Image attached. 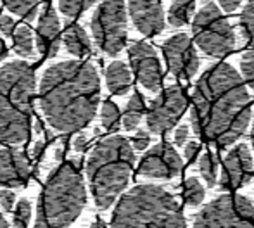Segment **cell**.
<instances>
[{
    "label": "cell",
    "instance_id": "484cf974",
    "mask_svg": "<svg viewBox=\"0 0 254 228\" xmlns=\"http://www.w3.org/2000/svg\"><path fill=\"white\" fill-rule=\"evenodd\" d=\"M101 119H102V126L107 131H116L121 124V114L120 109L114 102L111 101H104L102 108H101Z\"/></svg>",
    "mask_w": 254,
    "mask_h": 228
},
{
    "label": "cell",
    "instance_id": "74e56055",
    "mask_svg": "<svg viewBox=\"0 0 254 228\" xmlns=\"http://www.w3.org/2000/svg\"><path fill=\"white\" fill-rule=\"evenodd\" d=\"M5 56H7V49H5V45H3V42L0 40V60H2Z\"/></svg>",
    "mask_w": 254,
    "mask_h": 228
},
{
    "label": "cell",
    "instance_id": "8fae6325",
    "mask_svg": "<svg viewBox=\"0 0 254 228\" xmlns=\"http://www.w3.org/2000/svg\"><path fill=\"white\" fill-rule=\"evenodd\" d=\"M163 54L166 66L173 76L190 80L199 69V56L194 42L187 33H177L163 42Z\"/></svg>",
    "mask_w": 254,
    "mask_h": 228
},
{
    "label": "cell",
    "instance_id": "4fadbf2b",
    "mask_svg": "<svg viewBox=\"0 0 254 228\" xmlns=\"http://www.w3.org/2000/svg\"><path fill=\"white\" fill-rule=\"evenodd\" d=\"M128 59L138 83L149 92H159L163 85V67L152 45L147 42H133L128 47Z\"/></svg>",
    "mask_w": 254,
    "mask_h": 228
},
{
    "label": "cell",
    "instance_id": "52a82bcc",
    "mask_svg": "<svg viewBox=\"0 0 254 228\" xmlns=\"http://www.w3.org/2000/svg\"><path fill=\"white\" fill-rule=\"evenodd\" d=\"M192 35L197 47L211 57H225L235 49V31L220 7L207 2L192 19Z\"/></svg>",
    "mask_w": 254,
    "mask_h": 228
},
{
    "label": "cell",
    "instance_id": "83f0119b",
    "mask_svg": "<svg viewBox=\"0 0 254 228\" xmlns=\"http://www.w3.org/2000/svg\"><path fill=\"white\" fill-rule=\"evenodd\" d=\"M95 2H97V0H59V9L64 16L74 19V17L80 16L81 12L90 9Z\"/></svg>",
    "mask_w": 254,
    "mask_h": 228
},
{
    "label": "cell",
    "instance_id": "603a6c76",
    "mask_svg": "<svg viewBox=\"0 0 254 228\" xmlns=\"http://www.w3.org/2000/svg\"><path fill=\"white\" fill-rule=\"evenodd\" d=\"M12 42H14V51L21 57H30L33 56V33L28 26L19 24L16 26L12 33Z\"/></svg>",
    "mask_w": 254,
    "mask_h": 228
},
{
    "label": "cell",
    "instance_id": "277c9868",
    "mask_svg": "<svg viewBox=\"0 0 254 228\" xmlns=\"http://www.w3.org/2000/svg\"><path fill=\"white\" fill-rule=\"evenodd\" d=\"M135 152L125 137L113 135L99 142L87 159V178L99 209H109L127 188Z\"/></svg>",
    "mask_w": 254,
    "mask_h": 228
},
{
    "label": "cell",
    "instance_id": "836d02e7",
    "mask_svg": "<svg viewBox=\"0 0 254 228\" xmlns=\"http://www.w3.org/2000/svg\"><path fill=\"white\" fill-rule=\"evenodd\" d=\"M0 30L3 31L5 37H12L14 30H16V24H14L12 17L7 16V14H0Z\"/></svg>",
    "mask_w": 254,
    "mask_h": 228
},
{
    "label": "cell",
    "instance_id": "8d00e7d4",
    "mask_svg": "<svg viewBox=\"0 0 254 228\" xmlns=\"http://www.w3.org/2000/svg\"><path fill=\"white\" fill-rule=\"evenodd\" d=\"M74 151L76 152H83L85 147H87V137L85 135H80V137L74 138V144H73Z\"/></svg>",
    "mask_w": 254,
    "mask_h": 228
},
{
    "label": "cell",
    "instance_id": "8992f818",
    "mask_svg": "<svg viewBox=\"0 0 254 228\" xmlns=\"http://www.w3.org/2000/svg\"><path fill=\"white\" fill-rule=\"evenodd\" d=\"M87 204L83 174L73 161L59 165L49 174L37 202L38 228L69 227Z\"/></svg>",
    "mask_w": 254,
    "mask_h": 228
},
{
    "label": "cell",
    "instance_id": "d6a6232c",
    "mask_svg": "<svg viewBox=\"0 0 254 228\" xmlns=\"http://www.w3.org/2000/svg\"><path fill=\"white\" fill-rule=\"evenodd\" d=\"M0 204L5 211H14L16 208V195L10 190H0Z\"/></svg>",
    "mask_w": 254,
    "mask_h": 228
},
{
    "label": "cell",
    "instance_id": "f35d334b",
    "mask_svg": "<svg viewBox=\"0 0 254 228\" xmlns=\"http://www.w3.org/2000/svg\"><path fill=\"white\" fill-rule=\"evenodd\" d=\"M7 227H9V223H7V220L3 218L2 215H0V228H7Z\"/></svg>",
    "mask_w": 254,
    "mask_h": 228
},
{
    "label": "cell",
    "instance_id": "9c48e42d",
    "mask_svg": "<svg viewBox=\"0 0 254 228\" xmlns=\"http://www.w3.org/2000/svg\"><path fill=\"white\" fill-rule=\"evenodd\" d=\"M195 228H251L254 227V204L246 195L223 194L194 215Z\"/></svg>",
    "mask_w": 254,
    "mask_h": 228
},
{
    "label": "cell",
    "instance_id": "d590c367",
    "mask_svg": "<svg viewBox=\"0 0 254 228\" xmlns=\"http://www.w3.org/2000/svg\"><path fill=\"white\" fill-rule=\"evenodd\" d=\"M242 2H244V0H218V3H220V7L225 12H235V10L241 7Z\"/></svg>",
    "mask_w": 254,
    "mask_h": 228
},
{
    "label": "cell",
    "instance_id": "5bb4252c",
    "mask_svg": "<svg viewBox=\"0 0 254 228\" xmlns=\"http://www.w3.org/2000/svg\"><path fill=\"white\" fill-rule=\"evenodd\" d=\"M254 176V158L246 144H239L228 151L221 163L220 188L237 190L251 181Z\"/></svg>",
    "mask_w": 254,
    "mask_h": 228
},
{
    "label": "cell",
    "instance_id": "f546056e",
    "mask_svg": "<svg viewBox=\"0 0 254 228\" xmlns=\"http://www.w3.org/2000/svg\"><path fill=\"white\" fill-rule=\"evenodd\" d=\"M241 74L249 88L254 92V49L249 52H244L241 57Z\"/></svg>",
    "mask_w": 254,
    "mask_h": 228
},
{
    "label": "cell",
    "instance_id": "5b68a950",
    "mask_svg": "<svg viewBox=\"0 0 254 228\" xmlns=\"http://www.w3.org/2000/svg\"><path fill=\"white\" fill-rule=\"evenodd\" d=\"M116 228H182L185 216L178 201L159 185H138L123 195L111 218Z\"/></svg>",
    "mask_w": 254,
    "mask_h": 228
},
{
    "label": "cell",
    "instance_id": "ab89813d",
    "mask_svg": "<svg viewBox=\"0 0 254 228\" xmlns=\"http://www.w3.org/2000/svg\"><path fill=\"white\" fill-rule=\"evenodd\" d=\"M251 144H253V149H254V121H253V128H251Z\"/></svg>",
    "mask_w": 254,
    "mask_h": 228
},
{
    "label": "cell",
    "instance_id": "ffe728a7",
    "mask_svg": "<svg viewBox=\"0 0 254 228\" xmlns=\"http://www.w3.org/2000/svg\"><path fill=\"white\" fill-rule=\"evenodd\" d=\"M144 114H145V99L138 92H135V94H131L130 101H128L127 108H125V113L121 116V124L128 131L135 130L140 124Z\"/></svg>",
    "mask_w": 254,
    "mask_h": 228
},
{
    "label": "cell",
    "instance_id": "9a60e30c",
    "mask_svg": "<svg viewBox=\"0 0 254 228\" xmlns=\"http://www.w3.org/2000/svg\"><path fill=\"white\" fill-rule=\"evenodd\" d=\"M128 12L135 28L145 37H156L164 30L161 0H128Z\"/></svg>",
    "mask_w": 254,
    "mask_h": 228
},
{
    "label": "cell",
    "instance_id": "4dcf8cb0",
    "mask_svg": "<svg viewBox=\"0 0 254 228\" xmlns=\"http://www.w3.org/2000/svg\"><path fill=\"white\" fill-rule=\"evenodd\" d=\"M131 144H133V147L137 149V151H145V149L149 147V144H151V135H149V131L138 130L137 133H135V137L131 138Z\"/></svg>",
    "mask_w": 254,
    "mask_h": 228
},
{
    "label": "cell",
    "instance_id": "e0dca14e",
    "mask_svg": "<svg viewBox=\"0 0 254 228\" xmlns=\"http://www.w3.org/2000/svg\"><path fill=\"white\" fill-rule=\"evenodd\" d=\"M59 31L61 23L57 12L51 3H47L42 10L37 28V47L40 54H44L45 57H54L57 54V51H59Z\"/></svg>",
    "mask_w": 254,
    "mask_h": 228
},
{
    "label": "cell",
    "instance_id": "2e32d148",
    "mask_svg": "<svg viewBox=\"0 0 254 228\" xmlns=\"http://www.w3.org/2000/svg\"><path fill=\"white\" fill-rule=\"evenodd\" d=\"M30 161L17 149H0V187H21L30 178Z\"/></svg>",
    "mask_w": 254,
    "mask_h": 228
},
{
    "label": "cell",
    "instance_id": "f1b7e54d",
    "mask_svg": "<svg viewBox=\"0 0 254 228\" xmlns=\"http://www.w3.org/2000/svg\"><path fill=\"white\" fill-rule=\"evenodd\" d=\"M14 216H12V225L14 227H28L31 220V204L28 199H21L14 208Z\"/></svg>",
    "mask_w": 254,
    "mask_h": 228
},
{
    "label": "cell",
    "instance_id": "3957f363",
    "mask_svg": "<svg viewBox=\"0 0 254 228\" xmlns=\"http://www.w3.org/2000/svg\"><path fill=\"white\" fill-rule=\"evenodd\" d=\"M35 71L24 60L0 67V144H26L31 131Z\"/></svg>",
    "mask_w": 254,
    "mask_h": 228
},
{
    "label": "cell",
    "instance_id": "cb8c5ba5",
    "mask_svg": "<svg viewBox=\"0 0 254 228\" xmlns=\"http://www.w3.org/2000/svg\"><path fill=\"white\" fill-rule=\"evenodd\" d=\"M199 171H201L204 181L207 183V187H214L218 183V159L211 151L204 152L202 156H199Z\"/></svg>",
    "mask_w": 254,
    "mask_h": 228
},
{
    "label": "cell",
    "instance_id": "60d3db41",
    "mask_svg": "<svg viewBox=\"0 0 254 228\" xmlns=\"http://www.w3.org/2000/svg\"><path fill=\"white\" fill-rule=\"evenodd\" d=\"M92 227H106V223H104L102 220H99V222H95V225H92Z\"/></svg>",
    "mask_w": 254,
    "mask_h": 228
},
{
    "label": "cell",
    "instance_id": "d6986e66",
    "mask_svg": "<svg viewBox=\"0 0 254 228\" xmlns=\"http://www.w3.org/2000/svg\"><path fill=\"white\" fill-rule=\"evenodd\" d=\"M63 40L66 45V51L76 57H85L92 52L90 38L80 24H69L64 31Z\"/></svg>",
    "mask_w": 254,
    "mask_h": 228
},
{
    "label": "cell",
    "instance_id": "d4e9b609",
    "mask_svg": "<svg viewBox=\"0 0 254 228\" xmlns=\"http://www.w3.org/2000/svg\"><path fill=\"white\" fill-rule=\"evenodd\" d=\"M10 12L24 17L26 21H33L38 14L40 0H2Z\"/></svg>",
    "mask_w": 254,
    "mask_h": 228
},
{
    "label": "cell",
    "instance_id": "4316f807",
    "mask_svg": "<svg viewBox=\"0 0 254 228\" xmlns=\"http://www.w3.org/2000/svg\"><path fill=\"white\" fill-rule=\"evenodd\" d=\"M241 30L244 35V40L248 45L254 49V0H249L246 3L244 10L241 14Z\"/></svg>",
    "mask_w": 254,
    "mask_h": 228
},
{
    "label": "cell",
    "instance_id": "7c38bea8",
    "mask_svg": "<svg viewBox=\"0 0 254 228\" xmlns=\"http://www.w3.org/2000/svg\"><path fill=\"white\" fill-rule=\"evenodd\" d=\"M184 168V159L168 142H159L149 149L140 159L138 174L156 180H171Z\"/></svg>",
    "mask_w": 254,
    "mask_h": 228
},
{
    "label": "cell",
    "instance_id": "6da1fadb",
    "mask_svg": "<svg viewBox=\"0 0 254 228\" xmlns=\"http://www.w3.org/2000/svg\"><path fill=\"white\" fill-rule=\"evenodd\" d=\"M246 81L228 62L209 66L192 92L190 121L195 135L225 149L237 142L251 123Z\"/></svg>",
    "mask_w": 254,
    "mask_h": 228
},
{
    "label": "cell",
    "instance_id": "7402d4cb",
    "mask_svg": "<svg viewBox=\"0 0 254 228\" xmlns=\"http://www.w3.org/2000/svg\"><path fill=\"white\" fill-rule=\"evenodd\" d=\"M204 195H206V190H204L202 183L197 178L190 176L185 180L184 187H182V197H184L185 206H189V208H197V206L202 204Z\"/></svg>",
    "mask_w": 254,
    "mask_h": 228
},
{
    "label": "cell",
    "instance_id": "e575fe53",
    "mask_svg": "<svg viewBox=\"0 0 254 228\" xmlns=\"http://www.w3.org/2000/svg\"><path fill=\"white\" fill-rule=\"evenodd\" d=\"M189 135H190V130H189L187 124L178 126L177 131H175V144H177L178 147H184V145L189 142Z\"/></svg>",
    "mask_w": 254,
    "mask_h": 228
},
{
    "label": "cell",
    "instance_id": "7a4b0ae2",
    "mask_svg": "<svg viewBox=\"0 0 254 228\" xmlns=\"http://www.w3.org/2000/svg\"><path fill=\"white\" fill-rule=\"evenodd\" d=\"M101 104V78L87 60H64L47 67L40 81V108L54 130L85 128Z\"/></svg>",
    "mask_w": 254,
    "mask_h": 228
},
{
    "label": "cell",
    "instance_id": "30bf717a",
    "mask_svg": "<svg viewBox=\"0 0 254 228\" xmlns=\"http://www.w3.org/2000/svg\"><path fill=\"white\" fill-rule=\"evenodd\" d=\"M189 108V97L180 85H170L159 92L147 109V128L154 135H164L177 126Z\"/></svg>",
    "mask_w": 254,
    "mask_h": 228
},
{
    "label": "cell",
    "instance_id": "44dd1931",
    "mask_svg": "<svg viewBox=\"0 0 254 228\" xmlns=\"http://www.w3.org/2000/svg\"><path fill=\"white\" fill-rule=\"evenodd\" d=\"M195 0H175L168 10V23L175 28H182L194 19Z\"/></svg>",
    "mask_w": 254,
    "mask_h": 228
},
{
    "label": "cell",
    "instance_id": "ac0fdd59",
    "mask_svg": "<svg viewBox=\"0 0 254 228\" xmlns=\"http://www.w3.org/2000/svg\"><path fill=\"white\" fill-rule=\"evenodd\" d=\"M131 73L123 60H113L106 69L107 90L114 95H125L131 88Z\"/></svg>",
    "mask_w": 254,
    "mask_h": 228
},
{
    "label": "cell",
    "instance_id": "ba28073f",
    "mask_svg": "<svg viewBox=\"0 0 254 228\" xmlns=\"http://www.w3.org/2000/svg\"><path fill=\"white\" fill-rule=\"evenodd\" d=\"M97 47L107 56H118L127 45L128 17L125 0H104L90 21Z\"/></svg>",
    "mask_w": 254,
    "mask_h": 228
},
{
    "label": "cell",
    "instance_id": "1f68e13d",
    "mask_svg": "<svg viewBox=\"0 0 254 228\" xmlns=\"http://www.w3.org/2000/svg\"><path fill=\"white\" fill-rule=\"evenodd\" d=\"M199 154H201V144H199L197 140L187 142V144H185L184 156H185V159H187L189 163H195V161H197Z\"/></svg>",
    "mask_w": 254,
    "mask_h": 228
}]
</instances>
